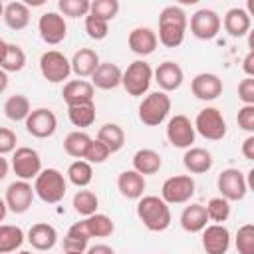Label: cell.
Returning <instances> with one entry per match:
<instances>
[{
  "label": "cell",
  "instance_id": "1",
  "mask_svg": "<svg viewBox=\"0 0 254 254\" xmlns=\"http://www.w3.org/2000/svg\"><path fill=\"white\" fill-rule=\"evenodd\" d=\"M137 216L151 232H163L171 226V208L159 196H141L137 200Z\"/></svg>",
  "mask_w": 254,
  "mask_h": 254
},
{
  "label": "cell",
  "instance_id": "2",
  "mask_svg": "<svg viewBox=\"0 0 254 254\" xmlns=\"http://www.w3.org/2000/svg\"><path fill=\"white\" fill-rule=\"evenodd\" d=\"M65 179L58 169H42L34 179V192L48 204H58L65 196Z\"/></svg>",
  "mask_w": 254,
  "mask_h": 254
},
{
  "label": "cell",
  "instance_id": "3",
  "mask_svg": "<svg viewBox=\"0 0 254 254\" xmlns=\"http://www.w3.org/2000/svg\"><path fill=\"white\" fill-rule=\"evenodd\" d=\"M171 111V97L163 91H153L139 103V119L147 127L161 125Z\"/></svg>",
  "mask_w": 254,
  "mask_h": 254
},
{
  "label": "cell",
  "instance_id": "4",
  "mask_svg": "<svg viewBox=\"0 0 254 254\" xmlns=\"http://www.w3.org/2000/svg\"><path fill=\"white\" fill-rule=\"evenodd\" d=\"M153 79V69L147 62L143 60H135L133 64L127 65V69L121 75V85L125 87V91L133 97H141L143 93L149 91Z\"/></svg>",
  "mask_w": 254,
  "mask_h": 254
},
{
  "label": "cell",
  "instance_id": "5",
  "mask_svg": "<svg viewBox=\"0 0 254 254\" xmlns=\"http://www.w3.org/2000/svg\"><path fill=\"white\" fill-rule=\"evenodd\" d=\"M194 131L200 133L208 141H220L226 135V121L216 107H204L198 111L194 119Z\"/></svg>",
  "mask_w": 254,
  "mask_h": 254
},
{
  "label": "cell",
  "instance_id": "6",
  "mask_svg": "<svg viewBox=\"0 0 254 254\" xmlns=\"http://www.w3.org/2000/svg\"><path fill=\"white\" fill-rule=\"evenodd\" d=\"M40 71H42L44 79H48L50 83H62L69 77L71 65H69V60L62 52L48 50L40 58Z\"/></svg>",
  "mask_w": 254,
  "mask_h": 254
},
{
  "label": "cell",
  "instance_id": "7",
  "mask_svg": "<svg viewBox=\"0 0 254 254\" xmlns=\"http://www.w3.org/2000/svg\"><path fill=\"white\" fill-rule=\"evenodd\" d=\"M192 194H194V179L190 175H175V177H169L163 183V189H161V198L167 204H183V202H189Z\"/></svg>",
  "mask_w": 254,
  "mask_h": 254
},
{
  "label": "cell",
  "instance_id": "8",
  "mask_svg": "<svg viewBox=\"0 0 254 254\" xmlns=\"http://www.w3.org/2000/svg\"><path fill=\"white\" fill-rule=\"evenodd\" d=\"M216 187L220 190V196L226 198L228 202L232 200H242L248 192V185H246V177L242 175L240 169H224L220 171L218 179H216Z\"/></svg>",
  "mask_w": 254,
  "mask_h": 254
},
{
  "label": "cell",
  "instance_id": "9",
  "mask_svg": "<svg viewBox=\"0 0 254 254\" xmlns=\"http://www.w3.org/2000/svg\"><path fill=\"white\" fill-rule=\"evenodd\" d=\"M26 131L36 137V139H48L56 133L58 129V117L52 109L48 107H38V109H32L30 115L26 117Z\"/></svg>",
  "mask_w": 254,
  "mask_h": 254
},
{
  "label": "cell",
  "instance_id": "10",
  "mask_svg": "<svg viewBox=\"0 0 254 254\" xmlns=\"http://www.w3.org/2000/svg\"><path fill=\"white\" fill-rule=\"evenodd\" d=\"M12 169L20 181H30L36 179L42 171V159L36 149L32 147H18L12 157Z\"/></svg>",
  "mask_w": 254,
  "mask_h": 254
},
{
  "label": "cell",
  "instance_id": "11",
  "mask_svg": "<svg viewBox=\"0 0 254 254\" xmlns=\"http://www.w3.org/2000/svg\"><path fill=\"white\" fill-rule=\"evenodd\" d=\"M196 137L194 125L190 123V119L187 115H175L169 119L167 123V139L173 147L177 149H189L192 147Z\"/></svg>",
  "mask_w": 254,
  "mask_h": 254
},
{
  "label": "cell",
  "instance_id": "12",
  "mask_svg": "<svg viewBox=\"0 0 254 254\" xmlns=\"http://www.w3.org/2000/svg\"><path fill=\"white\" fill-rule=\"evenodd\" d=\"M190 32L198 40H212L220 32V16L214 10L202 8L190 16Z\"/></svg>",
  "mask_w": 254,
  "mask_h": 254
},
{
  "label": "cell",
  "instance_id": "13",
  "mask_svg": "<svg viewBox=\"0 0 254 254\" xmlns=\"http://www.w3.org/2000/svg\"><path fill=\"white\" fill-rule=\"evenodd\" d=\"M38 30H40V36H42V40L46 44L58 46L60 42H64V38L67 34V24H65V20H64L62 14H58V12H46L38 20Z\"/></svg>",
  "mask_w": 254,
  "mask_h": 254
},
{
  "label": "cell",
  "instance_id": "14",
  "mask_svg": "<svg viewBox=\"0 0 254 254\" xmlns=\"http://www.w3.org/2000/svg\"><path fill=\"white\" fill-rule=\"evenodd\" d=\"M34 187L28 181H16L6 189V206L14 212V214H24L34 200Z\"/></svg>",
  "mask_w": 254,
  "mask_h": 254
},
{
  "label": "cell",
  "instance_id": "15",
  "mask_svg": "<svg viewBox=\"0 0 254 254\" xmlns=\"http://www.w3.org/2000/svg\"><path fill=\"white\" fill-rule=\"evenodd\" d=\"M190 91L196 99L212 101L222 93V79L216 73H196L190 81Z\"/></svg>",
  "mask_w": 254,
  "mask_h": 254
},
{
  "label": "cell",
  "instance_id": "16",
  "mask_svg": "<svg viewBox=\"0 0 254 254\" xmlns=\"http://www.w3.org/2000/svg\"><path fill=\"white\" fill-rule=\"evenodd\" d=\"M202 248L206 254H226L230 248V232L222 224H210L202 230Z\"/></svg>",
  "mask_w": 254,
  "mask_h": 254
},
{
  "label": "cell",
  "instance_id": "17",
  "mask_svg": "<svg viewBox=\"0 0 254 254\" xmlns=\"http://www.w3.org/2000/svg\"><path fill=\"white\" fill-rule=\"evenodd\" d=\"M153 75H155V81H157V85L161 87L163 93L179 89L181 83H183V79H185L183 67L177 62H171V60L159 64V67L153 71Z\"/></svg>",
  "mask_w": 254,
  "mask_h": 254
},
{
  "label": "cell",
  "instance_id": "18",
  "mask_svg": "<svg viewBox=\"0 0 254 254\" xmlns=\"http://www.w3.org/2000/svg\"><path fill=\"white\" fill-rule=\"evenodd\" d=\"M127 44H129V48H131L133 54H137V56H149V54L155 52L159 40H157V34L151 28L141 26V28H133L129 32Z\"/></svg>",
  "mask_w": 254,
  "mask_h": 254
},
{
  "label": "cell",
  "instance_id": "19",
  "mask_svg": "<svg viewBox=\"0 0 254 254\" xmlns=\"http://www.w3.org/2000/svg\"><path fill=\"white\" fill-rule=\"evenodd\" d=\"M28 242L32 244V248H36L40 252H46V250H52L56 246L58 232L48 222H36L28 230Z\"/></svg>",
  "mask_w": 254,
  "mask_h": 254
},
{
  "label": "cell",
  "instance_id": "20",
  "mask_svg": "<svg viewBox=\"0 0 254 254\" xmlns=\"http://www.w3.org/2000/svg\"><path fill=\"white\" fill-rule=\"evenodd\" d=\"M121 67L117 64H111V62H103L97 65V69L93 71L91 75V85L93 87H99V89H115L117 85H121Z\"/></svg>",
  "mask_w": 254,
  "mask_h": 254
},
{
  "label": "cell",
  "instance_id": "21",
  "mask_svg": "<svg viewBox=\"0 0 254 254\" xmlns=\"http://www.w3.org/2000/svg\"><path fill=\"white\" fill-rule=\"evenodd\" d=\"M93 93H95V87L91 85V81H85V79H71L62 89V97L67 105L93 101Z\"/></svg>",
  "mask_w": 254,
  "mask_h": 254
},
{
  "label": "cell",
  "instance_id": "22",
  "mask_svg": "<svg viewBox=\"0 0 254 254\" xmlns=\"http://www.w3.org/2000/svg\"><path fill=\"white\" fill-rule=\"evenodd\" d=\"M69 65L77 77H91L99 65V56L91 48H79L69 60Z\"/></svg>",
  "mask_w": 254,
  "mask_h": 254
},
{
  "label": "cell",
  "instance_id": "23",
  "mask_svg": "<svg viewBox=\"0 0 254 254\" xmlns=\"http://www.w3.org/2000/svg\"><path fill=\"white\" fill-rule=\"evenodd\" d=\"M147 183H145V177L139 175L137 171L129 169V171H123L119 177H117V189L119 192L125 196V198H131V200H139L143 196V190H145Z\"/></svg>",
  "mask_w": 254,
  "mask_h": 254
},
{
  "label": "cell",
  "instance_id": "24",
  "mask_svg": "<svg viewBox=\"0 0 254 254\" xmlns=\"http://www.w3.org/2000/svg\"><path fill=\"white\" fill-rule=\"evenodd\" d=\"M222 24H224V30L228 32L230 38H242L250 32L252 20H250V14L244 8H230L224 14Z\"/></svg>",
  "mask_w": 254,
  "mask_h": 254
},
{
  "label": "cell",
  "instance_id": "25",
  "mask_svg": "<svg viewBox=\"0 0 254 254\" xmlns=\"http://www.w3.org/2000/svg\"><path fill=\"white\" fill-rule=\"evenodd\" d=\"M183 165L192 175H202L212 169V155L202 147H189L183 155Z\"/></svg>",
  "mask_w": 254,
  "mask_h": 254
},
{
  "label": "cell",
  "instance_id": "26",
  "mask_svg": "<svg viewBox=\"0 0 254 254\" xmlns=\"http://www.w3.org/2000/svg\"><path fill=\"white\" fill-rule=\"evenodd\" d=\"M2 18L10 30H24L30 24V6L26 2H10L4 6Z\"/></svg>",
  "mask_w": 254,
  "mask_h": 254
},
{
  "label": "cell",
  "instance_id": "27",
  "mask_svg": "<svg viewBox=\"0 0 254 254\" xmlns=\"http://www.w3.org/2000/svg\"><path fill=\"white\" fill-rule=\"evenodd\" d=\"M206 222H208V216H206V210H204L202 204H196L194 202V204L185 206V210L181 214V226H183V230L194 234V232L204 230Z\"/></svg>",
  "mask_w": 254,
  "mask_h": 254
},
{
  "label": "cell",
  "instance_id": "28",
  "mask_svg": "<svg viewBox=\"0 0 254 254\" xmlns=\"http://www.w3.org/2000/svg\"><path fill=\"white\" fill-rule=\"evenodd\" d=\"M163 165V159L157 151L153 149H139L135 155H133V171H137L139 175H155L159 173Z\"/></svg>",
  "mask_w": 254,
  "mask_h": 254
},
{
  "label": "cell",
  "instance_id": "29",
  "mask_svg": "<svg viewBox=\"0 0 254 254\" xmlns=\"http://www.w3.org/2000/svg\"><path fill=\"white\" fill-rule=\"evenodd\" d=\"M87 242H89V236L85 232V226L83 222H75L69 226L67 234L64 236V252H71V254H85L87 250Z\"/></svg>",
  "mask_w": 254,
  "mask_h": 254
},
{
  "label": "cell",
  "instance_id": "30",
  "mask_svg": "<svg viewBox=\"0 0 254 254\" xmlns=\"http://www.w3.org/2000/svg\"><path fill=\"white\" fill-rule=\"evenodd\" d=\"M81 222H83L85 232H87L89 238H93V236H95V238H107V236H111L113 230H115L113 220H111L107 214H101V212H95V214L83 218Z\"/></svg>",
  "mask_w": 254,
  "mask_h": 254
},
{
  "label": "cell",
  "instance_id": "31",
  "mask_svg": "<svg viewBox=\"0 0 254 254\" xmlns=\"http://www.w3.org/2000/svg\"><path fill=\"white\" fill-rule=\"evenodd\" d=\"M32 107L26 95L22 93H14L4 101V115L10 121H26V117L30 115Z\"/></svg>",
  "mask_w": 254,
  "mask_h": 254
},
{
  "label": "cell",
  "instance_id": "32",
  "mask_svg": "<svg viewBox=\"0 0 254 254\" xmlns=\"http://www.w3.org/2000/svg\"><path fill=\"white\" fill-rule=\"evenodd\" d=\"M67 117L73 127H91L95 121V105L93 101L87 103H77V105H67Z\"/></svg>",
  "mask_w": 254,
  "mask_h": 254
},
{
  "label": "cell",
  "instance_id": "33",
  "mask_svg": "<svg viewBox=\"0 0 254 254\" xmlns=\"http://www.w3.org/2000/svg\"><path fill=\"white\" fill-rule=\"evenodd\" d=\"M97 141H101L109 149V153H117L125 145V133L117 123H105L97 131Z\"/></svg>",
  "mask_w": 254,
  "mask_h": 254
},
{
  "label": "cell",
  "instance_id": "34",
  "mask_svg": "<svg viewBox=\"0 0 254 254\" xmlns=\"http://www.w3.org/2000/svg\"><path fill=\"white\" fill-rule=\"evenodd\" d=\"M91 143V137L83 131H71L64 139V151L73 159H83L87 153V147Z\"/></svg>",
  "mask_w": 254,
  "mask_h": 254
},
{
  "label": "cell",
  "instance_id": "35",
  "mask_svg": "<svg viewBox=\"0 0 254 254\" xmlns=\"http://www.w3.org/2000/svg\"><path fill=\"white\" fill-rule=\"evenodd\" d=\"M24 242V232L20 226L0 224V254L16 252Z\"/></svg>",
  "mask_w": 254,
  "mask_h": 254
},
{
  "label": "cell",
  "instance_id": "36",
  "mask_svg": "<svg viewBox=\"0 0 254 254\" xmlns=\"http://www.w3.org/2000/svg\"><path fill=\"white\" fill-rule=\"evenodd\" d=\"M67 179L77 189H85L93 179V169H91V165L87 161L77 159L67 167Z\"/></svg>",
  "mask_w": 254,
  "mask_h": 254
},
{
  "label": "cell",
  "instance_id": "37",
  "mask_svg": "<svg viewBox=\"0 0 254 254\" xmlns=\"http://www.w3.org/2000/svg\"><path fill=\"white\" fill-rule=\"evenodd\" d=\"M97 206H99V198L93 190H87V189H81L73 194V208L79 216H91L97 212Z\"/></svg>",
  "mask_w": 254,
  "mask_h": 254
},
{
  "label": "cell",
  "instance_id": "38",
  "mask_svg": "<svg viewBox=\"0 0 254 254\" xmlns=\"http://www.w3.org/2000/svg\"><path fill=\"white\" fill-rule=\"evenodd\" d=\"M24 65H26V52L18 44H8L6 56H4V62H2L0 69L10 73V71H20Z\"/></svg>",
  "mask_w": 254,
  "mask_h": 254
},
{
  "label": "cell",
  "instance_id": "39",
  "mask_svg": "<svg viewBox=\"0 0 254 254\" xmlns=\"http://www.w3.org/2000/svg\"><path fill=\"white\" fill-rule=\"evenodd\" d=\"M204 210H206L208 220H212V222H216V224H222V222H226L228 216H230V202H228L226 198H222V196H214V198H210V200L206 202Z\"/></svg>",
  "mask_w": 254,
  "mask_h": 254
},
{
  "label": "cell",
  "instance_id": "40",
  "mask_svg": "<svg viewBox=\"0 0 254 254\" xmlns=\"http://www.w3.org/2000/svg\"><path fill=\"white\" fill-rule=\"evenodd\" d=\"M119 12V2L117 0H93L89 4V16L103 20L109 24V20H113Z\"/></svg>",
  "mask_w": 254,
  "mask_h": 254
},
{
  "label": "cell",
  "instance_id": "41",
  "mask_svg": "<svg viewBox=\"0 0 254 254\" xmlns=\"http://www.w3.org/2000/svg\"><path fill=\"white\" fill-rule=\"evenodd\" d=\"M165 48H179L185 40V28L171 26V24H159V38Z\"/></svg>",
  "mask_w": 254,
  "mask_h": 254
},
{
  "label": "cell",
  "instance_id": "42",
  "mask_svg": "<svg viewBox=\"0 0 254 254\" xmlns=\"http://www.w3.org/2000/svg\"><path fill=\"white\" fill-rule=\"evenodd\" d=\"M89 0H60L58 10L69 18H85L89 14Z\"/></svg>",
  "mask_w": 254,
  "mask_h": 254
},
{
  "label": "cell",
  "instance_id": "43",
  "mask_svg": "<svg viewBox=\"0 0 254 254\" xmlns=\"http://www.w3.org/2000/svg\"><path fill=\"white\" fill-rule=\"evenodd\" d=\"M236 252L238 254H254V224H244L236 232Z\"/></svg>",
  "mask_w": 254,
  "mask_h": 254
},
{
  "label": "cell",
  "instance_id": "44",
  "mask_svg": "<svg viewBox=\"0 0 254 254\" xmlns=\"http://www.w3.org/2000/svg\"><path fill=\"white\" fill-rule=\"evenodd\" d=\"M159 24H171V26H179V28H185L187 30L189 20H187V14H185L183 8H179V6H167L159 14Z\"/></svg>",
  "mask_w": 254,
  "mask_h": 254
},
{
  "label": "cell",
  "instance_id": "45",
  "mask_svg": "<svg viewBox=\"0 0 254 254\" xmlns=\"http://www.w3.org/2000/svg\"><path fill=\"white\" fill-rule=\"evenodd\" d=\"M109 155H111V153H109V149H107L101 141L91 139V143H89V147H87V153H85L83 161H87L89 165H99V163H103Z\"/></svg>",
  "mask_w": 254,
  "mask_h": 254
},
{
  "label": "cell",
  "instance_id": "46",
  "mask_svg": "<svg viewBox=\"0 0 254 254\" xmlns=\"http://www.w3.org/2000/svg\"><path fill=\"white\" fill-rule=\"evenodd\" d=\"M85 32H87V36L91 40H103L107 36V32H109V26H107V22L97 20V18L87 14L85 16Z\"/></svg>",
  "mask_w": 254,
  "mask_h": 254
},
{
  "label": "cell",
  "instance_id": "47",
  "mask_svg": "<svg viewBox=\"0 0 254 254\" xmlns=\"http://www.w3.org/2000/svg\"><path fill=\"white\" fill-rule=\"evenodd\" d=\"M236 123H238L240 129H244V131H248L252 135L254 133V105H242L238 109Z\"/></svg>",
  "mask_w": 254,
  "mask_h": 254
},
{
  "label": "cell",
  "instance_id": "48",
  "mask_svg": "<svg viewBox=\"0 0 254 254\" xmlns=\"http://www.w3.org/2000/svg\"><path fill=\"white\" fill-rule=\"evenodd\" d=\"M238 97L244 105H254V77H244L238 83Z\"/></svg>",
  "mask_w": 254,
  "mask_h": 254
},
{
  "label": "cell",
  "instance_id": "49",
  "mask_svg": "<svg viewBox=\"0 0 254 254\" xmlns=\"http://www.w3.org/2000/svg\"><path fill=\"white\" fill-rule=\"evenodd\" d=\"M16 149V133L8 127H0V155H6Z\"/></svg>",
  "mask_w": 254,
  "mask_h": 254
},
{
  "label": "cell",
  "instance_id": "50",
  "mask_svg": "<svg viewBox=\"0 0 254 254\" xmlns=\"http://www.w3.org/2000/svg\"><path fill=\"white\" fill-rule=\"evenodd\" d=\"M242 155L248 161H254V135H248L242 143Z\"/></svg>",
  "mask_w": 254,
  "mask_h": 254
},
{
  "label": "cell",
  "instance_id": "51",
  "mask_svg": "<svg viewBox=\"0 0 254 254\" xmlns=\"http://www.w3.org/2000/svg\"><path fill=\"white\" fill-rule=\"evenodd\" d=\"M242 69L246 73V77H254V52L250 50L246 54V58L242 60Z\"/></svg>",
  "mask_w": 254,
  "mask_h": 254
},
{
  "label": "cell",
  "instance_id": "52",
  "mask_svg": "<svg viewBox=\"0 0 254 254\" xmlns=\"http://www.w3.org/2000/svg\"><path fill=\"white\" fill-rule=\"evenodd\" d=\"M85 254H115V252H113V248L107 246V244H95V246L87 248Z\"/></svg>",
  "mask_w": 254,
  "mask_h": 254
},
{
  "label": "cell",
  "instance_id": "53",
  "mask_svg": "<svg viewBox=\"0 0 254 254\" xmlns=\"http://www.w3.org/2000/svg\"><path fill=\"white\" fill-rule=\"evenodd\" d=\"M8 169H10V165H8V161L4 159V155H0V181L8 175Z\"/></svg>",
  "mask_w": 254,
  "mask_h": 254
},
{
  "label": "cell",
  "instance_id": "54",
  "mask_svg": "<svg viewBox=\"0 0 254 254\" xmlns=\"http://www.w3.org/2000/svg\"><path fill=\"white\" fill-rule=\"evenodd\" d=\"M8 87V73L4 69H0V93H4Z\"/></svg>",
  "mask_w": 254,
  "mask_h": 254
},
{
  "label": "cell",
  "instance_id": "55",
  "mask_svg": "<svg viewBox=\"0 0 254 254\" xmlns=\"http://www.w3.org/2000/svg\"><path fill=\"white\" fill-rule=\"evenodd\" d=\"M6 48H8V44L0 38V65H2V62H4V56H6Z\"/></svg>",
  "mask_w": 254,
  "mask_h": 254
},
{
  "label": "cell",
  "instance_id": "56",
  "mask_svg": "<svg viewBox=\"0 0 254 254\" xmlns=\"http://www.w3.org/2000/svg\"><path fill=\"white\" fill-rule=\"evenodd\" d=\"M6 212H8V206H6V202L0 198V222L6 218Z\"/></svg>",
  "mask_w": 254,
  "mask_h": 254
},
{
  "label": "cell",
  "instance_id": "57",
  "mask_svg": "<svg viewBox=\"0 0 254 254\" xmlns=\"http://www.w3.org/2000/svg\"><path fill=\"white\" fill-rule=\"evenodd\" d=\"M2 14H4V4L0 2V16H2Z\"/></svg>",
  "mask_w": 254,
  "mask_h": 254
},
{
  "label": "cell",
  "instance_id": "58",
  "mask_svg": "<svg viewBox=\"0 0 254 254\" xmlns=\"http://www.w3.org/2000/svg\"><path fill=\"white\" fill-rule=\"evenodd\" d=\"M18 254H32V252H28V250H22V252H18Z\"/></svg>",
  "mask_w": 254,
  "mask_h": 254
},
{
  "label": "cell",
  "instance_id": "59",
  "mask_svg": "<svg viewBox=\"0 0 254 254\" xmlns=\"http://www.w3.org/2000/svg\"><path fill=\"white\" fill-rule=\"evenodd\" d=\"M64 254H71V252H64Z\"/></svg>",
  "mask_w": 254,
  "mask_h": 254
}]
</instances>
